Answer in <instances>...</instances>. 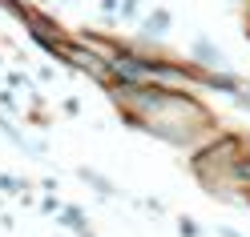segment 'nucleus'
Here are the masks:
<instances>
[{"label":"nucleus","instance_id":"f257e3e1","mask_svg":"<svg viewBox=\"0 0 250 237\" xmlns=\"http://www.w3.org/2000/svg\"><path fill=\"white\" fill-rule=\"evenodd\" d=\"M194 173H198V181L202 185H210L218 189L222 181H234V169L242 165V137H234V133H222V137H214L210 145H202L194 153Z\"/></svg>","mask_w":250,"mask_h":237},{"label":"nucleus","instance_id":"f03ea898","mask_svg":"<svg viewBox=\"0 0 250 237\" xmlns=\"http://www.w3.org/2000/svg\"><path fill=\"white\" fill-rule=\"evenodd\" d=\"M194 60H198V65H206L210 73H222L226 69V53L214 49L210 40H194Z\"/></svg>","mask_w":250,"mask_h":237},{"label":"nucleus","instance_id":"7ed1b4c3","mask_svg":"<svg viewBox=\"0 0 250 237\" xmlns=\"http://www.w3.org/2000/svg\"><path fill=\"white\" fill-rule=\"evenodd\" d=\"M166 28H169V12H149V17L142 20V36H166Z\"/></svg>","mask_w":250,"mask_h":237},{"label":"nucleus","instance_id":"20e7f679","mask_svg":"<svg viewBox=\"0 0 250 237\" xmlns=\"http://www.w3.org/2000/svg\"><path fill=\"white\" fill-rule=\"evenodd\" d=\"M61 225L81 229V225H89V217H85V209H77V205H65V209H61Z\"/></svg>","mask_w":250,"mask_h":237},{"label":"nucleus","instance_id":"39448f33","mask_svg":"<svg viewBox=\"0 0 250 237\" xmlns=\"http://www.w3.org/2000/svg\"><path fill=\"white\" fill-rule=\"evenodd\" d=\"M81 181H89V185H93V189H97V193H101V197H113V193H117V189H113V185H109V181L101 177V173H93V169H81Z\"/></svg>","mask_w":250,"mask_h":237},{"label":"nucleus","instance_id":"423d86ee","mask_svg":"<svg viewBox=\"0 0 250 237\" xmlns=\"http://www.w3.org/2000/svg\"><path fill=\"white\" fill-rule=\"evenodd\" d=\"M0 189L17 197V193H24V189H28V181H24V177H8V173H0Z\"/></svg>","mask_w":250,"mask_h":237},{"label":"nucleus","instance_id":"0eeeda50","mask_svg":"<svg viewBox=\"0 0 250 237\" xmlns=\"http://www.w3.org/2000/svg\"><path fill=\"white\" fill-rule=\"evenodd\" d=\"M178 233H182V237H202V229H198L194 217H178Z\"/></svg>","mask_w":250,"mask_h":237},{"label":"nucleus","instance_id":"6e6552de","mask_svg":"<svg viewBox=\"0 0 250 237\" xmlns=\"http://www.w3.org/2000/svg\"><path fill=\"white\" fill-rule=\"evenodd\" d=\"M101 17H121V0H101Z\"/></svg>","mask_w":250,"mask_h":237},{"label":"nucleus","instance_id":"1a4fd4ad","mask_svg":"<svg viewBox=\"0 0 250 237\" xmlns=\"http://www.w3.org/2000/svg\"><path fill=\"white\" fill-rule=\"evenodd\" d=\"M137 8H142V0H121V17H137Z\"/></svg>","mask_w":250,"mask_h":237},{"label":"nucleus","instance_id":"9d476101","mask_svg":"<svg viewBox=\"0 0 250 237\" xmlns=\"http://www.w3.org/2000/svg\"><path fill=\"white\" fill-rule=\"evenodd\" d=\"M218 237H242L238 229H218Z\"/></svg>","mask_w":250,"mask_h":237}]
</instances>
